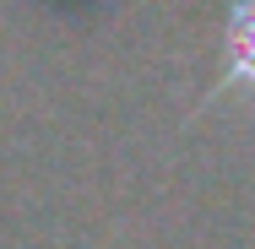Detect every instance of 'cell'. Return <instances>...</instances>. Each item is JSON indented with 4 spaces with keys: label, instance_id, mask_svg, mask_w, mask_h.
<instances>
[{
    "label": "cell",
    "instance_id": "cell-1",
    "mask_svg": "<svg viewBox=\"0 0 255 249\" xmlns=\"http://www.w3.org/2000/svg\"><path fill=\"white\" fill-rule=\"evenodd\" d=\"M223 92H255V0L234 5L228 22V65H223Z\"/></svg>",
    "mask_w": 255,
    "mask_h": 249
}]
</instances>
